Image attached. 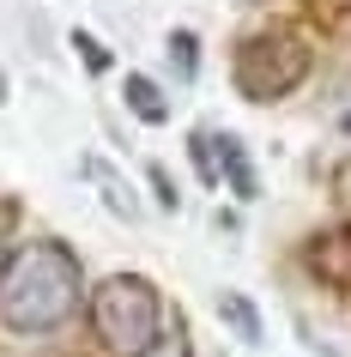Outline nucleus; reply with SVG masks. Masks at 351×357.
Instances as JSON below:
<instances>
[{
	"mask_svg": "<svg viewBox=\"0 0 351 357\" xmlns=\"http://www.w3.org/2000/svg\"><path fill=\"white\" fill-rule=\"evenodd\" d=\"M79 291H85L79 284V255L55 236H31L0 261V321L24 339L55 333L61 321H73Z\"/></svg>",
	"mask_w": 351,
	"mask_h": 357,
	"instance_id": "nucleus-1",
	"label": "nucleus"
},
{
	"mask_svg": "<svg viewBox=\"0 0 351 357\" xmlns=\"http://www.w3.org/2000/svg\"><path fill=\"white\" fill-rule=\"evenodd\" d=\"M91 327L115 357H140L164 333V297L146 273H110L91 291Z\"/></svg>",
	"mask_w": 351,
	"mask_h": 357,
	"instance_id": "nucleus-2",
	"label": "nucleus"
},
{
	"mask_svg": "<svg viewBox=\"0 0 351 357\" xmlns=\"http://www.w3.org/2000/svg\"><path fill=\"white\" fill-rule=\"evenodd\" d=\"M230 79H237V91L248 103H278V97H291L303 79H309V43L273 24V31H255V37H242L237 61H230Z\"/></svg>",
	"mask_w": 351,
	"mask_h": 357,
	"instance_id": "nucleus-3",
	"label": "nucleus"
},
{
	"mask_svg": "<svg viewBox=\"0 0 351 357\" xmlns=\"http://www.w3.org/2000/svg\"><path fill=\"white\" fill-rule=\"evenodd\" d=\"M194 158H200L206 182H230L237 200H255V169H248V158H242L237 133H194Z\"/></svg>",
	"mask_w": 351,
	"mask_h": 357,
	"instance_id": "nucleus-4",
	"label": "nucleus"
},
{
	"mask_svg": "<svg viewBox=\"0 0 351 357\" xmlns=\"http://www.w3.org/2000/svg\"><path fill=\"white\" fill-rule=\"evenodd\" d=\"M303 261H309V273H315L321 284H333V291H345V297H351V225L315 236Z\"/></svg>",
	"mask_w": 351,
	"mask_h": 357,
	"instance_id": "nucleus-5",
	"label": "nucleus"
},
{
	"mask_svg": "<svg viewBox=\"0 0 351 357\" xmlns=\"http://www.w3.org/2000/svg\"><path fill=\"white\" fill-rule=\"evenodd\" d=\"M79 169H85V182H91L97 188V200H103V206L115 212V218H140V194L128 188V176H121V169L110 164V158H97V151H85V158H79Z\"/></svg>",
	"mask_w": 351,
	"mask_h": 357,
	"instance_id": "nucleus-6",
	"label": "nucleus"
},
{
	"mask_svg": "<svg viewBox=\"0 0 351 357\" xmlns=\"http://www.w3.org/2000/svg\"><path fill=\"white\" fill-rule=\"evenodd\" d=\"M121 97H128V109L140 115V121H151V128H164V121H170V103H164V91H158V85H151L146 73H128Z\"/></svg>",
	"mask_w": 351,
	"mask_h": 357,
	"instance_id": "nucleus-7",
	"label": "nucleus"
},
{
	"mask_svg": "<svg viewBox=\"0 0 351 357\" xmlns=\"http://www.w3.org/2000/svg\"><path fill=\"white\" fill-rule=\"evenodd\" d=\"M218 315L237 327L242 339H260V321H255V309H248V297H237V291H224L218 297Z\"/></svg>",
	"mask_w": 351,
	"mask_h": 357,
	"instance_id": "nucleus-8",
	"label": "nucleus"
},
{
	"mask_svg": "<svg viewBox=\"0 0 351 357\" xmlns=\"http://www.w3.org/2000/svg\"><path fill=\"white\" fill-rule=\"evenodd\" d=\"M140 357H188V333H182V321H176L170 333H158V339H151V345H146Z\"/></svg>",
	"mask_w": 351,
	"mask_h": 357,
	"instance_id": "nucleus-9",
	"label": "nucleus"
},
{
	"mask_svg": "<svg viewBox=\"0 0 351 357\" xmlns=\"http://www.w3.org/2000/svg\"><path fill=\"white\" fill-rule=\"evenodd\" d=\"M170 61L182 79H194V31H170Z\"/></svg>",
	"mask_w": 351,
	"mask_h": 357,
	"instance_id": "nucleus-10",
	"label": "nucleus"
},
{
	"mask_svg": "<svg viewBox=\"0 0 351 357\" xmlns=\"http://www.w3.org/2000/svg\"><path fill=\"white\" fill-rule=\"evenodd\" d=\"M333 188H339V194H345V200H351V158H345V164H339V169H333Z\"/></svg>",
	"mask_w": 351,
	"mask_h": 357,
	"instance_id": "nucleus-11",
	"label": "nucleus"
},
{
	"mask_svg": "<svg viewBox=\"0 0 351 357\" xmlns=\"http://www.w3.org/2000/svg\"><path fill=\"white\" fill-rule=\"evenodd\" d=\"M0 103H6V67H0Z\"/></svg>",
	"mask_w": 351,
	"mask_h": 357,
	"instance_id": "nucleus-12",
	"label": "nucleus"
}]
</instances>
